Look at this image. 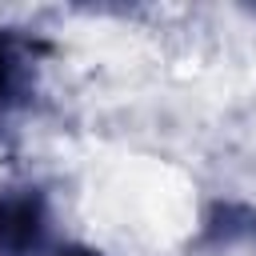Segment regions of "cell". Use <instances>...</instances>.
Returning a JSON list of instances; mask_svg holds the SVG:
<instances>
[{"instance_id":"obj_1","label":"cell","mask_w":256,"mask_h":256,"mask_svg":"<svg viewBox=\"0 0 256 256\" xmlns=\"http://www.w3.org/2000/svg\"><path fill=\"white\" fill-rule=\"evenodd\" d=\"M68 256H96V252H68Z\"/></svg>"}]
</instances>
